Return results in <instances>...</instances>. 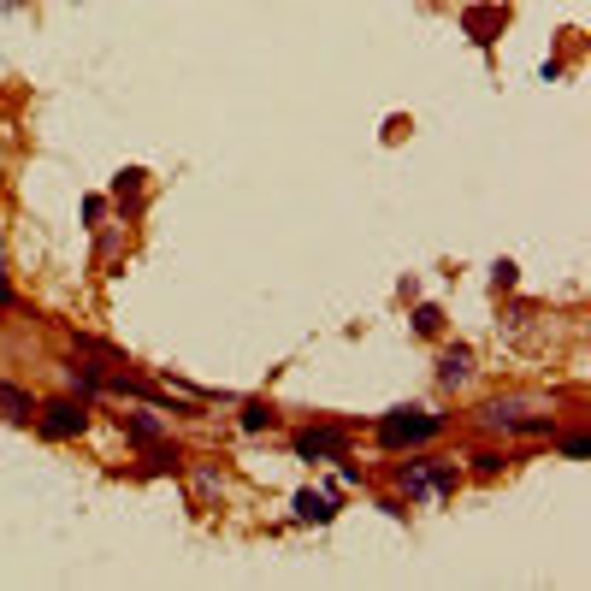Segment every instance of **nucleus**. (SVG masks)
Segmentation results:
<instances>
[{"instance_id": "nucleus-1", "label": "nucleus", "mask_w": 591, "mask_h": 591, "mask_svg": "<svg viewBox=\"0 0 591 591\" xmlns=\"http://www.w3.org/2000/svg\"><path fill=\"white\" fill-rule=\"evenodd\" d=\"M444 432V414H426V408H391L385 420H379V444H426V438H438Z\"/></svg>"}, {"instance_id": "nucleus-2", "label": "nucleus", "mask_w": 591, "mask_h": 591, "mask_svg": "<svg viewBox=\"0 0 591 591\" xmlns=\"http://www.w3.org/2000/svg\"><path fill=\"white\" fill-rule=\"evenodd\" d=\"M396 479H402L408 497H450V491L461 485V473L456 467H444V461H408Z\"/></svg>"}, {"instance_id": "nucleus-3", "label": "nucleus", "mask_w": 591, "mask_h": 591, "mask_svg": "<svg viewBox=\"0 0 591 591\" xmlns=\"http://www.w3.org/2000/svg\"><path fill=\"white\" fill-rule=\"evenodd\" d=\"M36 420H42V432H48V438H83L89 408H83V402H71V396H60V402L36 408Z\"/></svg>"}, {"instance_id": "nucleus-4", "label": "nucleus", "mask_w": 591, "mask_h": 591, "mask_svg": "<svg viewBox=\"0 0 591 591\" xmlns=\"http://www.w3.org/2000/svg\"><path fill=\"white\" fill-rule=\"evenodd\" d=\"M296 456H331V461H343L349 456V438L337 432V426H308V432H296Z\"/></svg>"}, {"instance_id": "nucleus-5", "label": "nucleus", "mask_w": 591, "mask_h": 591, "mask_svg": "<svg viewBox=\"0 0 591 591\" xmlns=\"http://www.w3.org/2000/svg\"><path fill=\"white\" fill-rule=\"evenodd\" d=\"M337 509H331V497L326 491H296V521H320L326 526Z\"/></svg>"}, {"instance_id": "nucleus-6", "label": "nucleus", "mask_w": 591, "mask_h": 591, "mask_svg": "<svg viewBox=\"0 0 591 591\" xmlns=\"http://www.w3.org/2000/svg\"><path fill=\"white\" fill-rule=\"evenodd\" d=\"M0 414L6 420H36V402H30V391H18V385L0 379Z\"/></svg>"}, {"instance_id": "nucleus-7", "label": "nucleus", "mask_w": 591, "mask_h": 591, "mask_svg": "<svg viewBox=\"0 0 591 591\" xmlns=\"http://www.w3.org/2000/svg\"><path fill=\"white\" fill-rule=\"evenodd\" d=\"M467 30H473V42H497L491 30H503V6H473L467 12Z\"/></svg>"}, {"instance_id": "nucleus-8", "label": "nucleus", "mask_w": 591, "mask_h": 591, "mask_svg": "<svg viewBox=\"0 0 591 591\" xmlns=\"http://www.w3.org/2000/svg\"><path fill=\"white\" fill-rule=\"evenodd\" d=\"M113 196H119V207H125V213H136V207H142V172H119V178H113Z\"/></svg>"}, {"instance_id": "nucleus-9", "label": "nucleus", "mask_w": 591, "mask_h": 591, "mask_svg": "<svg viewBox=\"0 0 591 591\" xmlns=\"http://www.w3.org/2000/svg\"><path fill=\"white\" fill-rule=\"evenodd\" d=\"M467 373H473V355H467V349H444V361H438V379H444V385H461Z\"/></svg>"}, {"instance_id": "nucleus-10", "label": "nucleus", "mask_w": 591, "mask_h": 591, "mask_svg": "<svg viewBox=\"0 0 591 591\" xmlns=\"http://www.w3.org/2000/svg\"><path fill=\"white\" fill-rule=\"evenodd\" d=\"M142 461H148V473H166V467H178V444H160V438H154V444H142Z\"/></svg>"}, {"instance_id": "nucleus-11", "label": "nucleus", "mask_w": 591, "mask_h": 591, "mask_svg": "<svg viewBox=\"0 0 591 591\" xmlns=\"http://www.w3.org/2000/svg\"><path fill=\"white\" fill-rule=\"evenodd\" d=\"M119 426L131 432L136 444H154L160 438V420H148V414H119Z\"/></svg>"}, {"instance_id": "nucleus-12", "label": "nucleus", "mask_w": 591, "mask_h": 591, "mask_svg": "<svg viewBox=\"0 0 591 591\" xmlns=\"http://www.w3.org/2000/svg\"><path fill=\"white\" fill-rule=\"evenodd\" d=\"M272 420H278V414H272L266 402H249V408H243V432H261V426H272Z\"/></svg>"}, {"instance_id": "nucleus-13", "label": "nucleus", "mask_w": 591, "mask_h": 591, "mask_svg": "<svg viewBox=\"0 0 591 591\" xmlns=\"http://www.w3.org/2000/svg\"><path fill=\"white\" fill-rule=\"evenodd\" d=\"M438 326H444V314H438V308H420V314H414V331H426V337H432Z\"/></svg>"}, {"instance_id": "nucleus-14", "label": "nucleus", "mask_w": 591, "mask_h": 591, "mask_svg": "<svg viewBox=\"0 0 591 591\" xmlns=\"http://www.w3.org/2000/svg\"><path fill=\"white\" fill-rule=\"evenodd\" d=\"M18 6H24V0H0V12H18Z\"/></svg>"}]
</instances>
